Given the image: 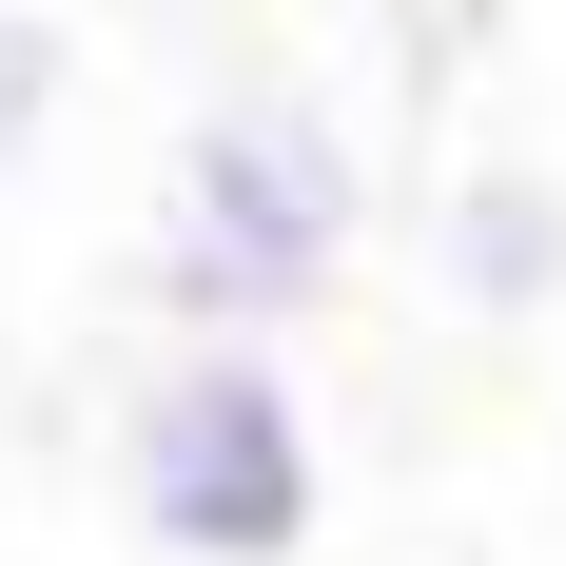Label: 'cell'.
Returning a JSON list of instances; mask_svg holds the SVG:
<instances>
[{
  "mask_svg": "<svg viewBox=\"0 0 566 566\" xmlns=\"http://www.w3.org/2000/svg\"><path fill=\"white\" fill-rule=\"evenodd\" d=\"M352 234H371V137L333 98L254 78L157 176V333H313L333 274H352Z\"/></svg>",
  "mask_w": 566,
  "mask_h": 566,
  "instance_id": "cell-1",
  "label": "cell"
},
{
  "mask_svg": "<svg viewBox=\"0 0 566 566\" xmlns=\"http://www.w3.org/2000/svg\"><path fill=\"white\" fill-rule=\"evenodd\" d=\"M450 313H489V333H527V313H566V176H450Z\"/></svg>",
  "mask_w": 566,
  "mask_h": 566,
  "instance_id": "cell-3",
  "label": "cell"
},
{
  "mask_svg": "<svg viewBox=\"0 0 566 566\" xmlns=\"http://www.w3.org/2000/svg\"><path fill=\"white\" fill-rule=\"evenodd\" d=\"M117 509L157 566H293L333 527V450L274 333H157V371L117 391Z\"/></svg>",
  "mask_w": 566,
  "mask_h": 566,
  "instance_id": "cell-2",
  "label": "cell"
},
{
  "mask_svg": "<svg viewBox=\"0 0 566 566\" xmlns=\"http://www.w3.org/2000/svg\"><path fill=\"white\" fill-rule=\"evenodd\" d=\"M59 78H78V59H59V20H20V0H0V176L40 157V117H59Z\"/></svg>",
  "mask_w": 566,
  "mask_h": 566,
  "instance_id": "cell-4",
  "label": "cell"
}]
</instances>
